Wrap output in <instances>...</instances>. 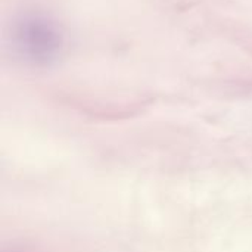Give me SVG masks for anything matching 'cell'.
<instances>
[{"mask_svg": "<svg viewBox=\"0 0 252 252\" xmlns=\"http://www.w3.org/2000/svg\"><path fill=\"white\" fill-rule=\"evenodd\" d=\"M18 35L19 44L34 58L49 56L58 44L53 28L38 19L25 21V24L21 25Z\"/></svg>", "mask_w": 252, "mask_h": 252, "instance_id": "1", "label": "cell"}]
</instances>
